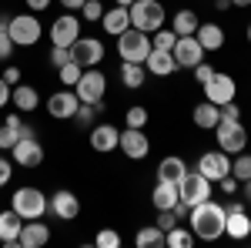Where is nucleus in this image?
<instances>
[{
  "label": "nucleus",
  "mask_w": 251,
  "mask_h": 248,
  "mask_svg": "<svg viewBox=\"0 0 251 248\" xmlns=\"http://www.w3.org/2000/svg\"><path fill=\"white\" fill-rule=\"evenodd\" d=\"M71 57L77 60L80 67H97L104 60V44L97 37H77L71 44Z\"/></svg>",
  "instance_id": "obj_16"
},
{
  "label": "nucleus",
  "mask_w": 251,
  "mask_h": 248,
  "mask_svg": "<svg viewBox=\"0 0 251 248\" xmlns=\"http://www.w3.org/2000/svg\"><path fill=\"white\" fill-rule=\"evenodd\" d=\"M94 242H97L100 248H117V245H121V235H117V231H111V228H104V231L94 238Z\"/></svg>",
  "instance_id": "obj_42"
},
{
  "label": "nucleus",
  "mask_w": 251,
  "mask_h": 248,
  "mask_svg": "<svg viewBox=\"0 0 251 248\" xmlns=\"http://www.w3.org/2000/svg\"><path fill=\"white\" fill-rule=\"evenodd\" d=\"M194 37H198V44H201L204 51H221V47H225V30H221L218 24H198Z\"/></svg>",
  "instance_id": "obj_26"
},
{
  "label": "nucleus",
  "mask_w": 251,
  "mask_h": 248,
  "mask_svg": "<svg viewBox=\"0 0 251 248\" xmlns=\"http://www.w3.org/2000/svg\"><path fill=\"white\" fill-rule=\"evenodd\" d=\"M80 17L100 24V17H104V3H100V0H84V7H80Z\"/></svg>",
  "instance_id": "obj_38"
},
{
  "label": "nucleus",
  "mask_w": 251,
  "mask_h": 248,
  "mask_svg": "<svg viewBox=\"0 0 251 248\" xmlns=\"http://www.w3.org/2000/svg\"><path fill=\"white\" fill-rule=\"evenodd\" d=\"M144 67H148V74H157V77H171L174 71H177L171 51H154V47H151V54L144 57Z\"/></svg>",
  "instance_id": "obj_23"
},
{
  "label": "nucleus",
  "mask_w": 251,
  "mask_h": 248,
  "mask_svg": "<svg viewBox=\"0 0 251 248\" xmlns=\"http://www.w3.org/2000/svg\"><path fill=\"white\" fill-rule=\"evenodd\" d=\"M248 44H251V24H248Z\"/></svg>",
  "instance_id": "obj_56"
},
{
  "label": "nucleus",
  "mask_w": 251,
  "mask_h": 248,
  "mask_svg": "<svg viewBox=\"0 0 251 248\" xmlns=\"http://www.w3.org/2000/svg\"><path fill=\"white\" fill-rule=\"evenodd\" d=\"M100 27L111 34V37H117V34H124L127 27H131V14H127V7H121V3H114L111 10H104V17H100Z\"/></svg>",
  "instance_id": "obj_24"
},
{
  "label": "nucleus",
  "mask_w": 251,
  "mask_h": 248,
  "mask_svg": "<svg viewBox=\"0 0 251 248\" xmlns=\"http://www.w3.org/2000/svg\"><path fill=\"white\" fill-rule=\"evenodd\" d=\"M127 14H131V27L144 30V34H154L157 27H164V17H168V10L157 0H134L127 7Z\"/></svg>",
  "instance_id": "obj_2"
},
{
  "label": "nucleus",
  "mask_w": 251,
  "mask_h": 248,
  "mask_svg": "<svg viewBox=\"0 0 251 248\" xmlns=\"http://www.w3.org/2000/svg\"><path fill=\"white\" fill-rule=\"evenodd\" d=\"M231 7H251V0H231Z\"/></svg>",
  "instance_id": "obj_54"
},
{
  "label": "nucleus",
  "mask_w": 251,
  "mask_h": 248,
  "mask_svg": "<svg viewBox=\"0 0 251 248\" xmlns=\"http://www.w3.org/2000/svg\"><path fill=\"white\" fill-rule=\"evenodd\" d=\"M188 171V165L177 158V154H168V158H161V165H157V181H181V174Z\"/></svg>",
  "instance_id": "obj_29"
},
{
  "label": "nucleus",
  "mask_w": 251,
  "mask_h": 248,
  "mask_svg": "<svg viewBox=\"0 0 251 248\" xmlns=\"http://www.w3.org/2000/svg\"><path fill=\"white\" fill-rule=\"evenodd\" d=\"M198 24H201V20H198V14L184 7V10H177V14H174V20H171V30L177 34V37H194Z\"/></svg>",
  "instance_id": "obj_30"
},
{
  "label": "nucleus",
  "mask_w": 251,
  "mask_h": 248,
  "mask_svg": "<svg viewBox=\"0 0 251 248\" xmlns=\"http://www.w3.org/2000/svg\"><path fill=\"white\" fill-rule=\"evenodd\" d=\"M20 138H37V134H34L30 124H24V117H20V114H7V117H3V124H0V151H10Z\"/></svg>",
  "instance_id": "obj_14"
},
{
  "label": "nucleus",
  "mask_w": 251,
  "mask_h": 248,
  "mask_svg": "<svg viewBox=\"0 0 251 248\" xmlns=\"http://www.w3.org/2000/svg\"><path fill=\"white\" fill-rule=\"evenodd\" d=\"M164 245L168 248H191L194 245V231H188L184 225H174L171 231H164Z\"/></svg>",
  "instance_id": "obj_32"
},
{
  "label": "nucleus",
  "mask_w": 251,
  "mask_h": 248,
  "mask_svg": "<svg viewBox=\"0 0 251 248\" xmlns=\"http://www.w3.org/2000/svg\"><path fill=\"white\" fill-rule=\"evenodd\" d=\"M218 148L228 154H241L245 151V144H248V131H245V124L241 121H218Z\"/></svg>",
  "instance_id": "obj_8"
},
{
  "label": "nucleus",
  "mask_w": 251,
  "mask_h": 248,
  "mask_svg": "<svg viewBox=\"0 0 251 248\" xmlns=\"http://www.w3.org/2000/svg\"><path fill=\"white\" fill-rule=\"evenodd\" d=\"M171 54H174V64H177V71L181 67H198L201 60H204V47L198 44V37H177L174 40V47H171Z\"/></svg>",
  "instance_id": "obj_13"
},
{
  "label": "nucleus",
  "mask_w": 251,
  "mask_h": 248,
  "mask_svg": "<svg viewBox=\"0 0 251 248\" xmlns=\"http://www.w3.org/2000/svg\"><path fill=\"white\" fill-rule=\"evenodd\" d=\"M221 121H241V111H238V104H234V101L221 104Z\"/></svg>",
  "instance_id": "obj_45"
},
{
  "label": "nucleus",
  "mask_w": 251,
  "mask_h": 248,
  "mask_svg": "<svg viewBox=\"0 0 251 248\" xmlns=\"http://www.w3.org/2000/svg\"><path fill=\"white\" fill-rule=\"evenodd\" d=\"M7 101H10V84H7V81L0 77V108H3Z\"/></svg>",
  "instance_id": "obj_49"
},
{
  "label": "nucleus",
  "mask_w": 251,
  "mask_h": 248,
  "mask_svg": "<svg viewBox=\"0 0 251 248\" xmlns=\"http://www.w3.org/2000/svg\"><path fill=\"white\" fill-rule=\"evenodd\" d=\"M14 54V40L7 34V17H0V60H7Z\"/></svg>",
  "instance_id": "obj_39"
},
{
  "label": "nucleus",
  "mask_w": 251,
  "mask_h": 248,
  "mask_svg": "<svg viewBox=\"0 0 251 248\" xmlns=\"http://www.w3.org/2000/svg\"><path fill=\"white\" fill-rule=\"evenodd\" d=\"M214 7H218V10H228V7H231V0H214Z\"/></svg>",
  "instance_id": "obj_53"
},
{
  "label": "nucleus",
  "mask_w": 251,
  "mask_h": 248,
  "mask_svg": "<svg viewBox=\"0 0 251 248\" xmlns=\"http://www.w3.org/2000/svg\"><path fill=\"white\" fill-rule=\"evenodd\" d=\"M74 94H77L80 104H100L104 94H107V77L100 74L97 67H84L80 81L74 84Z\"/></svg>",
  "instance_id": "obj_6"
},
{
  "label": "nucleus",
  "mask_w": 251,
  "mask_h": 248,
  "mask_svg": "<svg viewBox=\"0 0 251 248\" xmlns=\"http://www.w3.org/2000/svg\"><path fill=\"white\" fill-rule=\"evenodd\" d=\"M10 208L17 211L24 221L44 218V215H47V194H44L40 188H17L14 198H10Z\"/></svg>",
  "instance_id": "obj_5"
},
{
  "label": "nucleus",
  "mask_w": 251,
  "mask_h": 248,
  "mask_svg": "<svg viewBox=\"0 0 251 248\" xmlns=\"http://www.w3.org/2000/svg\"><path fill=\"white\" fill-rule=\"evenodd\" d=\"M211 74H214V67H211V64H204V60H201V64L194 67V81H198V84H204V81H211Z\"/></svg>",
  "instance_id": "obj_46"
},
{
  "label": "nucleus",
  "mask_w": 251,
  "mask_h": 248,
  "mask_svg": "<svg viewBox=\"0 0 251 248\" xmlns=\"http://www.w3.org/2000/svg\"><path fill=\"white\" fill-rule=\"evenodd\" d=\"M201 87H204V101H211V104H218V108L228 104V101H234V91H238V87H234V77L231 74H218V71H214L211 81H204Z\"/></svg>",
  "instance_id": "obj_11"
},
{
  "label": "nucleus",
  "mask_w": 251,
  "mask_h": 248,
  "mask_svg": "<svg viewBox=\"0 0 251 248\" xmlns=\"http://www.w3.org/2000/svg\"><path fill=\"white\" fill-rule=\"evenodd\" d=\"M47 211L54 218H60V221H74L80 215V198L74 191L60 188V191H54V198H47Z\"/></svg>",
  "instance_id": "obj_12"
},
{
  "label": "nucleus",
  "mask_w": 251,
  "mask_h": 248,
  "mask_svg": "<svg viewBox=\"0 0 251 248\" xmlns=\"http://www.w3.org/2000/svg\"><path fill=\"white\" fill-rule=\"evenodd\" d=\"M117 54L121 60H131V64H144V57L151 54V34L127 27L124 34H117Z\"/></svg>",
  "instance_id": "obj_3"
},
{
  "label": "nucleus",
  "mask_w": 251,
  "mask_h": 248,
  "mask_svg": "<svg viewBox=\"0 0 251 248\" xmlns=\"http://www.w3.org/2000/svg\"><path fill=\"white\" fill-rule=\"evenodd\" d=\"M194 124L201 128V131H214L218 128V121H221V108L218 104H211V101H201L198 108H194Z\"/></svg>",
  "instance_id": "obj_28"
},
{
  "label": "nucleus",
  "mask_w": 251,
  "mask_h": 248,
  "mask_svg": "<svg viewBox=\"0 0 251 248\" xmlns=\"http://www.w3.org/2000/svg\"><path fill=\"white\" fill-rule=\"evenodd\" d=\"M214 185H218V188L225 191V194H234V191H238V185H241V181H238V178H234V174H225V178H221V181H214Z\"/></svg>",
  "instance_id": "obj_44"
},
{
  "label": "nucleus",
  "mask_w": 251,
  "mask_h": 248,
  "mask_svg": "<svg viewBox=\"0 0 251 248\" xmlns=\"http://www.w3.org/2000/svg\"><path fill=\"white\" fill-rule=\"evenodd\" d=\"M97 114H104V101H100V104H80L77 114H74V121H77L80 128H91Z\"/></svg>",
  "instance_id": "obj_34"
},
{
  "label": "nucleus",
  "mask_w": 251,
  "mask_h": 248,
  "mask_svg": "<svg viewBox=\"0 0 251 248\" xmlns=\"http://www.w3.org/2000/svg\"><path fill=\"white\" fill-rule=\"evenodd\" d=\"M80 71H84V67H80L77 60H71V64H64V67H57L60 84H64V87H74V84L80 81Z\"/></svg>",
  "instance_id": "obj_37"
},
{
  "label": "nucleus",
  "mask_w": 251,
  "mask_h": 248,
  "mask_svg": "<svg viewBox=\"0 0 251 248\" xmlns=\"http://www.w3.org/2000/svg\"><path fill=\"white\" fill-rule=\"evenodd\" d=\"M231 174L238 178V181H248V178H251V154H248V151L234 154V161H231Z\"/></svg>",
  "instance_id": "obj_36"
},
{
  "label": "nucleus",
  "mask_w": 251,
  "mask_h": 248,
  "mask_svg": "<svg viewBox=\"0 0 251 248\" xmlns=\"http://www.w3.org/2000/svg\"><path fill=\"white\" fill-rule=\"evenodd\" d=\"M174 40H177V34H174V30H168V27H157L154 34H151V47H154V51H171Z\"/></svg>",
  "instance_id": "obj_35"
},
{
  "label": "nucleus",
  "mask_w": 251,
  "mask_h": 248,
  "mask_svg": "<svg viewBox=\"0 0 251 248\" xmlns=\"http://www.w3.org/2000/svg\"><path fill=\"white\" fill-rule=\"evenodd\" d=\"M248 201H228L225 211H228V218H225V235H231V238H248L251 235V218H248Z\"/></svg>",
  "instance_id": "obj_10"
},
{
  "label": "nucleus",
  "mask_w": 251,
  "mask_h": 248,
  "mask_svg": "<svg viewBox=\"0 0 251 248\" xmlns=\"http://www.w3.org/2000/svg\"><path fill=\"white\" fill-rule=\"evenodd\" d=\"M7 34L14 40V47H34L44 37V27L34 14H17V17H7Z\"/></svg>",
  "instance_id": "obj_4"
},
{
  "label": "nucleus",
  "mask_w": 251,
  "mask_h": 248,
  "mask_svg": "<svg viewBox=\"0 0 251 248\" xmlns=\"http://www.w3.org/2000/svg\"><path fill=\"white\" fill-rule=\"evenodd\" d=\"M50 242V225H44L40 218H30V221H24V228H20V238L17 245L20 248H40Z\"/></svg>",
  "instance_id": "obj_20"
},
{
  "label": "nucleus",
  "mask_w": 251,
  "mask_h": 248,
  "mask_svg": "<svg viewBox=\"0 0 251 248\" xmlns=\"http://www.w3.org/2000/svg\"><path fill=\"white\" fill-rule=\"evenodd\" d=\"M77 108H80V101H77V94H74V87H71V91H54L50 101H47V114L57 117V121L74 117V114H77Z\"/></svg>",
  "instance_id": "obj_19"
},
{
  "label": "nucleus",
  "mask_w": 251,
  "mask_h": 248,
  "mask_svg": "<svg viewBox=\"0 0 251 248\" xmlns=\"http://www.w3.org/2000/svg\"><path fill=\"white\" fill-rule=\"evenodd\" d=\"M10 151H14V165H20V168H40L44 165V148H40L37 138H20Z\"/></svg>",
  "instance_id": "obj_18"
},
{
  "label": "nucleus",
  "mask_w": 251,
  "mask_h": 248,
  "mask_svg": "<svg viewBox=\"0 0 251 248\" xmlns=\"http://www.w3.org/2000/svg\"><path fill=\"white\" fill-rule=\"evenodd\" d=\"M241 185H245V188H241V198L251 205V178H248V181H241Z\"/></svg>",
  "instance_id": "obj_52"
},
{
  "label": "nucleus",
  "mask_w": 251,
  "mask_h": 248,
  "mask_svg": "<svg viewBox=\"0 0 251 248\" xmlns=\"http://www.w3.org/2000/svg\"><path fill=\"white\" fill-rule=\"evenodd\" d=\"M60 7H64V10H80L84 0H60Z\"/></svg>",
  "instance_id": "obj_51"
},
{
  "label": "nucleus",
  "mask_w": 251,
  "mask_h": 248,
  "mask_svg": "<svg viewBox=\"0 0 251 248\" xmlns=\"http://www.w3.org/2000/svg\"><path fill=\"white\" fill-rule=\"evenodd\" d=\"M124 121H127V128H144V124H148V111H144L141 104H134V108L124 114Z\"/></svg>",
  "instance_id": "obj_40"
},
{
  "label": "nucleus",
  "mask_w": 251,
  "mask_h": 248,
  "mask_svg": "<svg viewBox=\"0 0 251 248\" xmlns=\"http://www.w3.org/2000/svg\"><path fill=\"white\" fill-rule=\"evenodd\" d=\"M117 148L127 154L131 161H141V158H148V151H151V141H148L144 128H124V131H121V141H117Z\"/></svg>",
  "instance_id": "obj_15"
},
{
  "label": "nucleus",
  "mask_w": 251,
  "mask_h": 248,
  "mask_svg": "<svg viewBox=\"0 0 251 248\" xmlns=\"http://www.w3.org/2000/svg\"><path fill=\"white\" fill-rule=\"evenodd\" d=\"M151 201H154V208H157V211L174 208V205L181 201V194H177V185H174V181H157L154 191H151Z\"/></svg>",
  "instance_id": "obj_27"
},
{
  "label": "nucleus",
  "mask_w": 251,
  "mask_h": 248,
  "mask_svg": "<svg viewBox=\"0 0 251 248\" xmlns=\"http://www.w3.org/2000/svg\"><path fill=\"white\" fill-rule=\"evenodd\" d=\"M3 81H7V84H10V87H14V84H20V67H7V71H3Z\"/></svg>",
  "instance_id": "obj_48"
},
{
  "label": "nucleus",
  "mask_w": 251,
  "mask_h": 248,
  "mask_svg": "<svg viewBox=\"0 0 251 248\" xmlns=\"http://www.w3.org/2000/svg\"><path fill=\"white\" fill-rule=\"evenodd\" d=\"M198 171L204 174L208 181H221L225 174H231V154L228 151H204L198 158Z\"/></svg>",
  "instance_id": "obj_9"
},
{
  "label": "nucleus",
  "mask_w": 251,
  "mask_h": 248,
  "mask_svg": "<svg viewBox=\"0 0 251 248\" xmlns=\"http://www.w3.org/2000/svg\"><path fill=\"white\" fill-rule=\"evenodd\" d=\"M20 228H24V218H20L17 211H0V245L14 248L20 238Z\"/></svg>",
  "instance_id": "obj_22"
},
{
  "label": "nucleus",
  "mask_w": 251,
  "mask_h": 248,
  "mask_svg": "<svg viewBox=\"0 0 251 248\" xmlns=\"http://www.w3.org/2000/svg\"><path fill=\"white\" fill-rule=\"evenodd\" d=\"M225 218H228L225 205H221V201H211V198H204L201 205H194V208H191L188 225H191L194 238H201V242H214V238L225 235Z\"/></svg>",
  "instance_id": "obj_1"
},
{
  "label": "nucleus",
  "mask_w": 251,
  "mask_h": 248,
  "mask_svg": "<svg viewBox=\"0 0 251 248\" xmlns=\"http://www.w3.org/2000/svg\"><path fill=\"white\" fill-rule=\"evenodd\" d=\"M77 37H80V20L74 17V14H60V17L50 24V40H54V47H71Z\"/></svg>",
  "instance_id": "obj_17"
},
{
  "label": "nucleus",
  "mask_w": 251,
  "mask_h": 248,
  "mask_svg": "<svg viewBox=\"0 0 251 248\" xmlns=\"http://www.w3.org/2000/svg\"><path fill=\"white\" fill-rule=\"evenodd\" d=\"M114 3H121V7H131V3H134V0H114Z\"/></svg>",
  "instance_id": "obj_55"
},
{
  "label": "nucleus",
  "mask_w": 251,
  "mask_h": 248,
  "mask_svg": "<svg viewBox=\"0 0 251 248\" xmlns=\"http://www.w3.org/2000/svg\"><path fill=\"white\" fill-rule=\"evenodd\" d=\"M177 194H181V201L194 208V205H201L204 198H211V181L204 178V174L198 171V168H188V171L181 174V181H177Z\"/></svg>",
  "instance_id": "obj_7"
},
{
  "label": "nucleus",
  "mask_w": 251,
  "mask_h": 248,
  "mask_svg": "<svg viewBox=\"0 0 251 248\" xmlns=\"http://www.w3.org/2000/svg\"><path fill=\"white\" fill-rule=\"evenodd\" d=\"M174 225H177V215H174L171 208H164V211H157V228L161 231H171Z\"/></svg>",
  "instance_id": "obj_43"
},
{
  "label": "nucleus",
  "mask_w": 251,
  "mask_h": 248,
  "mask_svg": "<svg viewBox=\"0 0 251 248\" xmlns=\"http://www.w3.org/2000/svg\"><path fill=\"white\" fill-rule=\"evenodd\" d=\"M10 101H14L17 111H27V114L40 108V94L30 87V84H14V87H10Z\"/></svg>",
  "instance_id": "obj_25"
},
{
  "label": "nucleus",
  "mask_w": 251,
  "mask_h": 248,
  "mask_svg": "<svg viewBox=\"0 0 251 248\" xmlns=\"http://www.w3.org/2000/svg\"><path fill=\"white\" fill-rule=\"evenodd\" d=\"M50 0H27V10H47Z\"/></svg>",
  "instance_id": "obj_50"
},
{
  "label": "nucleus",
  "mask_w": 251,
  "mask_h": 248,
  "mask_svg": "<svg viewBox=\"0 0 251 248\" xmlns=\"http://www.w3.org/2000/svg\"><path fill=\"white\" fill-rule=\"evenodd\" d=\"M117 141H121V131H117L114 124H94L91 128V148L94 151H100V154L114 151Z\"/></svg>",
  "instance_id": "obj_21"
},
{
  "label": "nucleus",
  "mask_w": 251,
  "mask_h": 248,
  "mask_svg": "<svg viewBox=\"0 0 251 248\" xmlns=\"http://www.w3.org/2000/svg\"><path fill=\"white\" fill-rule=\"evenodd\" d=\"M144 77H148V67H144V64H131V60L121 64V84H124L127 91H137V87L144 84Z\"/></svg>",
  "instance_id": "obj_31"
},
{
  "label": "nucleus",
  "mask_w": 251,
  "mask_h": 248,
  "mask_svg": "<svg viewBox=\"0 0 251 248\" xmlns=\"http://www.w3.org/2000/svg\"><path fill=\"white\" fill-rule=\"evenodd\" d=\"M71 47H50V64L54 67H64V64H71Z\"/></svg>",
  "instance_id": "obj_41"
},
{
  "label": "nucleus",
  "mask_w": 251,
  "mask_h": 248,
  "mask_svg": "<svg viewBox=\"0 0 251 248\" xmlns=\"http://www.w3.org/2000/svg\"><path fill=\"white\" fill-rule=\"evenodd\" d=\"M10 178H14V165H10L7 158H0V188H3Z\"/></svg>",
  "instance_id": "obj_47"
},
{
  "label": "nucleus",
  "mask_w": 251,
  "mask_h": 248,
  "mask_svg": "<svg viewBox=\"0 0 251 248\" xmlns=\"http://www.w3.org/2000/svg\"><path fill=\"white\" fill-rule=\"evenodd\" d=\"M137 248H161L164 245V231L157 228V225H148V228H141L137 231Z\"/></svg>",
  "instance_id": "obj_33"
}]
</instances>
